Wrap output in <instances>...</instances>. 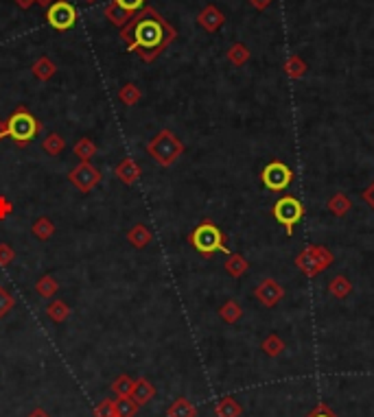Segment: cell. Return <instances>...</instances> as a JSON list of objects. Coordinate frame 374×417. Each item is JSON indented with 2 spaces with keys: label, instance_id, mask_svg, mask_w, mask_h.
<instances>
[{
  "label": "cell",
  "instance_id": "obj_17",
  "mask_svg": "<svg viewBox=\"0 0 374 417\" xmlns=\"http://www.w3.org/2000/svg\"><path fill=\"white\" fill-rule=\"evenodd\" d=\"M215 415L217 417H241L243 407L234 396H225L215 405Z\"/></svg>",
  "mask_w": 374,
  "mask_h": 417
},
{
  "label": "cell",
  "instance_id": "obj_40",
  "mask_svg": "<svg viewBox=\"0 0 374 417\" xmlns=\"http://www.w3.org/2000/svg\"><path fill=\"white\" fill-rule=\"evenodd\" d=\"M362 199L366 201L370 210H374V180L370 182V186H366L362 191Z\"/></svg>",
  "mask_w": 374,
  "mask_h": 417
},
{
  "label": "cell",
  "instance_id": "obj_43",
  "mask_svg": "<svg viewBox=\"0 0 374 417\" xmlns=\"http://www.w3.org/2000/svg\"><path fill=\"white\" fill-rule=\"evenodd\" d=\"M33 3H35V0H16V5H18L20 9H29Z\"/></svg>",
  "mask_w": 374,
  "mask_h": 417
},
{
  "label": "cell",
  "instance_id": "obj_1",
  "mask_svg": "<svg viewBox=\"0 0 374 417\" xmlns=\"http://www.w3.org/2000/svg\"><path fill=\"white\" fill-rule=\"evenodd\" d=\"M121 37L129 52H136L144 64H151L178 37V31L153 7H142L138 16L121 29Z\"/></svg>",
  "mask_w": 374,
  "mask_h": 417
},
{
  "label": "cell",
  "instance_id": "obj_42",
  "mask_svg": "<svg viewBox=\"0 0 374 417\" xmlns=\"http://www.w3.org/2000/svg\"><path fill=\"white\" fill-rule=\"evenodd\" d=\"M26 417H50V415H48L42 407H37V409H33V411H31L29 415H26Z\"/></svg>",
  "mask_w": 374,
  "mask_h": 417
},
{
  "label": "cell",
  "instance_id": "obj_25",
  "mask_svg": "<svg viewBox=\"0 0 374 417\" xmlns=\"http://www.w3.org/2000/svg\"><path fill=\"white\" fill-rule=\"evenodd\" d=\"M250 57H252V52H250V48L243 42H234L228 48V61L232 66H236V68H243V66L250 61Z\"/></svg>",
  "mask_w": 374,
  "mask_h": 417
},
{
  "label": "cell",
  "instance_id": "obj_32",
  "mask_svg": "<svg viewBox=\"0 0 374 417\" xmlns=\"http://www.w3.org/2000/svg\"><path fill=\"white\" fill-rule=\"evenodd\" d=\"M140 99H142V92H140V88L136 84H125L121 90H118V101H121L123 105H127V107L140 103Z\"/></svg>",
  "mask_w": 374,
  "mask_h": 417
},
{
  "label": "cell",
  "instance_id": "obj_31",
  "mask_svg": "<svg viewBox=\"0 0 374 417\" xmlns=\"http://www.w3.org/2000/svg\"><path fill=\"white\" fill-rule=\"evenodd\" d=\"M31 232L37 240H48L53 234H55V223L46 217H39L33 225H31Z\"/></svg>",
  "mask_w": 374,
  "mask_h": 417
},
{
  "label": "cell",
  "instance_id": "obj_21",
  "mask_svg": "<svg viewBox=\"0 0 374 417\" xmlns=\"http://www.w3.org/2000/svg\"><path fill=\"white\" fill-rule=\"evenodd\" d=\"M261 349H263V352L270 356V358H278V356L287 349V343L283 341V336H280V334L272 332V334H267L265 339H263Z\"/></svg>",
  "mask_w": 374,
  "mask_h": 417
},
{
  "label": "cell",
  "instance_id": "obj_7",
  "mask_svg": "<svg viewBox=\"0 0 374 417\" xmlns=\"http://www.w3.org/2000/svg\"><path fill=\"white\" fill-rule=\"evenodd\" d=\"M261 182L267 191L283 193L293 184V171L289 168V164L280 162V159H272V162L261 171Z\"/></svg>",
  "mask_w": 374,
  "mask_h": 417
},
{
  "label": "cell",
  "instance_id": "obj_18",
  "mask_svg": "<svg viewBox=\"0 0 374 417\" xmlns=\"http://www.w3.org/2000/svg\"><path fill=\"white\" fill-rule=\"evenodd\" d=\"M153 396H156V387L147 378H138L136 385H133V394H131L133 402H136L138 407H144L153 400Z\"/></svg>",
  "mask_w": 374,
  "mask_h": 417
},
{
  "label": "cell",
  "instance_id": "obj_3",
  "mask_svg": "<svg viewBox=\"0 0 374 417\" xmlns=\"http://www.w3.org/2000/svg\"><path fill=\"white\" fill-rule=\"evenodd\" d=\"M147 153L158 166H173L184 155V142L171 129L158 131L156 136L147 142Z\"/></svg>",
  "mask_w": 374,
  "mask_h": 417
},
{
  "label": "cell",
  "instance_id": "obj_16",
  "mask_svg": "<svg viewBox=\"0 0 374 417\" xmlns=\"http://www.w3.org/2000/svg\"><path fill=\"white\" fill-rule=\"evenodd\" d=\"M326 291H328V295L330 298H335V300H346V298H350V293H353V282L346 278V275H335L330 282H328V287H326Z\"/></svg>",
  "mask_w": 374,
  "mask_h": 417
},
{
  "label": "cell",
  "instance_id": "obj_41",
  "mask_svg": "<svg viewBox=\"0 0 374 417\" xmlns=\"http://www.w3.org/2000/svg\"><path fill=\"white\" fill-rule=\"evenodd\" d=\"M247 3H250L254 9H256V11H265L267 7L274 3V0H247Z\"/></svg>",
  "mask_w": 374,
  "mask_h": 417
},
{
  "label": "cell",
  "instance_id": "obj_24",
  "mask_svg": "<svg viewBox=\"0 0 374 417\" xmlns=\"http://www.w3.org/2000/svg\"><path fill=\"white\" fill-rule=\"evenodd\" d=\"M219 317L225 321V324H236V321H241V317H243V308H241V304H239L236 300H228V302H223L221 304V308H219Z\"/></svg>",
  "mask_w": 374,
  "mask_h": 417
},
{
  "label": "cell",
  "instance_id": "obj_8",
  "mask_svg": "<svg viewBox=\"0 0 374 417\" xmlns=\"http://www.w3.org/2000/svg\"><path fill=\"white\" fill-rule=\"evenodd\" d=\"M46 22L55 31H71L73 26L77 24L75 5L66 3V0H55V3L46 9Z\"/></svg>",
  "mask_w": 374,
  "mask_h": 417
},
{
  "label": "cell",
  "instance_id": "obj_33",
  "mask_svg": "<svg viewBox=\"0 0 374 417\" xmlns=\"http://www.w3.org/2000/svg\"><path fill=\"white\" fill-rule=\"evenodd\" d=\"M138 411V405L133 402V398H118L116 400V415L118 417H133Z\"/></svg>",
  "mask_w": 374,
  "mask_h": 417
},
{
  "label": "cell",
  "instance_id": "obj_10",
  "mask_svg": "<svg viewBox=\"0 0 374 417\" xmlns=\"http://www.w3.org/2000/svg\"><path fill=\"white\" fill-rule=\"evenodd\" d=\"M254 298H256L265 308H276L285 298V289L278 280L265 278L259 282V287L254 289Z\"/></svg>",
  "mask_w": 374,
  "mask_h": 417
},
{
  "label": "cell",
  "instance_id": "obj_26",
  "mask_svg": "<svg viewBox=\"0 0 374 417\" xmlns=\"http://www.w3.org/2000/svg\"><path fill=\"white\" fill-rule=\"evenodd\" d=\"M35 291H37V295L39 298H44V300H53L57 295V291H59V282L53 278V275H42L37 280V284H35Z\"/></svg>",
  "mask_w": 374,
  "mask_h": 417
},
{
  "label": "cell",
  "instance_id": "obj_47",
  "mask_svg": "<svg viewBox=\"0 0 374 417\" xmlns=\"http://www.w3.org/2000/svg\"><path fill=\"white\" fill-rule=\"evenodd\" d=\"M116 417H118V415H116Z\"/></svg>",
  "mask_w": 374,
  "mask_h": 417
},
{
  "label": "cell",
  "instance_id": "obj_19",
  "mask_svg": "<svg viewBox=\"0 0 374 417\" xmlns=\"http://www.w3.org/2000/svg\"><path fill=\"white\" fill-rule=\"evenodd\" d=\"M31 72H33V77L35 79H39V81H48V79H53L55 77V72H57V66H55V61H53L50 57H37L35 61H33V66H31Z\"/></svg>",
  "mask_w": 374,
  "mask_h": 417
},
{
  "label": "cell",
  "instance_id": "obj_20",
  "mask_svg": "<svg viewBox=\"0 0 374 417\" xmlns=\"http://www.w3.org/2000/svg\"><path fill=\"white\" fill-rule=\"evenodd\" d=\"M283 70H285V75L291 79V81H298V79H302L306 75V70H309V64H306L300 55L293 52V55H289V59L285 61Z\"/></svg>",
  "mask_w": 374,
  "mask_h": 417
},
{
  "label": "cell",
  "instance_id": "obj_36",
  "mask_svg": "<svg viewBox=\"0 0 374 417\" xmlns=\"http://www.w3.org/2000/svg\"><path fill=\"white\" fill-rule=\"evenodd\" d=\"M304 417H339V415L333 411V409L326 405V402H317V405H315L309 413H306Z\"/></svg>",
  "mask_w": 374,
  "mask_h": 417
},
{
  "label": "cell",
  "instance_id": "obj_12",
  "mask_svg": "<svg viewBox=\"0 0 374 417\" xmlns=\"http://www.w3.org/2000/svg\"><path fill=\"white\" fill-rule=\"evenodd\" d=\"M140 166L133 157H125L123 162H118L116 168H114V175L118 182H123L125 186H133L138 180H140Z\"/></svg>",
  "mask_w": 374,
  "mask_h": 417
},
{
  "label": "cell",
  "instance_id": "obj_5",
  "mask_svg": "<svg viewBox=\"0 0 374 417\" xmlns=\"http://www.w3.org/2000/svg\"><path fill=\"white\" fill-rule=\"evenodd\" d=\"M296 266L300 273L306 278H317L324 273L326 269L335 264V253H333L326 245H306L298 255H296Z\"/></svg>",
  "mask_w": 374,
  "mask_h": 417
},
{
  "label": "cell",
  "instance_id": "obj_22",
  "mask_svg": "<svg viewBox=\"0 0 374 417\" xmlns=\"http://www.w3.org/2000/svg\"><path fill=\"white\" fill-rule=\"evenodd\" d=\"M167 417H197V409L189 398H176L167 409Z\"/></svg>",
  "mask_w": 374,
  "mask_h": 417
},
{
  "label": "cell",
  "instance_id": "obj_39",
  "mask_svg": "<svg viewBox=\"0 0 374 417\" xmlns=\"http://www.w3.org/2000/svg\"><path fill=\"white\" fill-rule=\"evenodd\" d=\"M11 212H13V204H11V201H9L7 197L0 195V221L9 219V217H11Z\"/></svg>",
  "mask_w": 374,
  "mask_h": 417
},
{
  "label": "cell",
  "instance_id": "obj_2",
  "mask_svg": "<svg viewBox=\"0 0 374 417\" xmlns=\"http://www.w3.org/2000/svg\"><path fill=\"white\" fill-rule=\"evenodd\" d=\"M189 245L199 253L204 255L206 260H210L212 255L217 251L228 255V238L221 232V227L210 221V219H204L202 223H197V227H193V232L189 234Z\"/></svg>",
  "mask_w": 374,
  "mask_h": 417
},
{
  "label": "cell",
  "instance_id": "obj_11",
  "mask_svg": "<svg viewBox=\"0 0 374 417\" xmlns=\"http://www.w3.org/2000/svg\"><path fill=\"white\" fill-rule=\"evenodd\" d=\"M197 24L202 26L204 31L208 33H217L221 26L225 24V16L223 11L215 5H206L202 11L197 13Z\"/></svg>",
  "mask_w": 374,
  "mask_h": 417
},
{
  "label": "cell",
  "instance_id": "obj_4",
  "mask_svg": "<svg viewBox=\"0 0 374 417\" xmlns=\"http://www.w3.org/2000/svg\"><path fill=\"white\" fill-rule=\"evenodd\" d=\"M5 131H7V138L16 142V146H26L39 136L42 123H39L24 105H20L18 110L5 120Z\"/></svg>",
  "mask_w": 374,
  "mask_h": 417
},
{
  "label": "cell",
  "instance_id": "obj_6",
  "mask_svg": "<svg viewBox=\"0 0 374 417\" xmlns=\"http://www.w3.org/2000/svg\"><path fill=\"white\" fill-rule=\"evenodd\" d=\"M274 219L285 227L287 236H293V227L304 219V204L296 195H283L274 204Z\"/></svg>",
  "mask_w": 374,
  "mask_h": 417
},
{
  "label": "cell",
  "instance_id": "obj_45",
  "mask_svg": "<svg viewBox=\"0 0 374 417\" xmlns=\"http://www.w3.org/2000/svg\"><path fill=\"white\" fill-rule=\"evenodd\" d=\"M7 138V131H5V120H0V140Z\"/></svg>",
  "mask_w": 374,
  "mask_h": 417
},
{
  "label": "cell",
  "instance_id": "obj_34",
  "mask_svg": "<svg viewBox=\"0 0 374 417\" xmlns=\"http://www.w3.org/2000/svg\"><path fill=\"white\" fill-rule=\"evenodd\" d=\"M13 306H16V298L5 287H0V319L7 317Z\"/></svg>",
  "mask_w": 374,
  "mask_h": 417
},
{
  "label": "cell",
  "instance_id": "obj_29",
  "mask_svg": "<svg viewBox=\"0 0 374 417\" xmlns=\"http://www.w3.org/2000/svg\"><path fill=\"white\" fill-rule=\"evenodd\" d=\"M73 151H75V155H77L79 159H82V162H90V159L99 153V146L95 144V140L82 138V140H77V144H75Z\"/></svg>",
  "mask_w": 374,
  "mask_h": 417
},
{
  "label": "cell",
  "instance_id": "obj_13",
  "mask_svg": "<svg viewBox=\"0 0 374 417\" xmlns=\"http://www.w3.org/2000/svg\"><path fill=\"white\" fill-rule=\"evenodd\" d=\"M225 273L234 280H241L247 271H250V262L243 253H236V251H230L228 258H225Z\"/></svg>",
  "mask_w": 374,
  "mask_h": 417
},
{
  "label": "cell",
  "instance_id": "obj_38",
  "mask_svg": "<svg viewBox=\"0 0 374 417\" xmlns=\"http://www.w3.org/2000/svg\"><path fill=\"white\" fill-rule=\"evenodd\" d=\"M114 3H116L118 7H123V9L131 11V13H136V11H140V9L144 7V0H114Z\"/></svg>",
  "mask_w": 374,
  "mask_h": 417
},
{
  "label": "cell",
  "instance_id": "obj_30",
  "mask_svg": "<svg viewBox=\"0 0 374 417\" xmlns=\"http://www.w3.org/2000/svg\"><path fill=\"white\" fill-rule=\"evenodd\" d=\"M133 385H136V380H133L131 376L121 374V376H118V378L112 382V391L116 394V398H131Z\"/></svg>",
  "mask_w": 374,
  "mask_h": 417
},
{
  "label": "cell",
  "instance_id": "obj_37",
  "mask_svg": "<svg viewBox=\"0 0 374 417\" xmlns=\"http://www.w3.org/2000/svg\"><path fill=\"white\" fill-rule=\"evenodd\" d=\"M13 258H16V251L11 249V245L0 243V266H9Z\"/></svg>",
  "mask_w": 374,
  "mask_h": 417
},
{
  "label": "cell",
  "instance_id": "obj_27",
  "mask_svg": "<svg viewBox=\"0 0 374 417\" xmlns=\"http://www.w3.org/2000/svg\"><path fill=\"white\" fill-rule=\"evenodd\" d=\"M46 315H48V319L53 321V324H62V321L68 319L71 308H68V304L62 302V300H53V302L46 306Z\"/></svg>",
  "mask_w": 374,
  "mask_h": 417
},
{
  "label": "cell",
  "instance_id": "obj_14",
  "mask_svg": "<svg viewBox=\"0 0 374 417\" xmlns=\"http://www.w3.org/2000/svg\"><path fill=\"white\" fill-rule=\"evenodd\" d=\"M326 208H328V212L333 214V217L344 219L346 214H348V212L353 210V201H350V197L346 195V193H335V195H330V197H328Z\"/></svg>",
  "mask_w": 374,
  "mask_h": 417
},
{
  "label": "cell",
  "instance_id": "obj_44",
  "mask_svg": "<svg viewBox=\"0 0 374 417\" xmlns=\"http://www.w3.org/2000/svg\"><path fill=\"white\" fill-rule=\"evenodd\" d=\"M35 3H37V5H42V7H46V9H48V7H50L53 3H55V0H35Z\"/></svg>",
  "mask_w": 374,
  "mask_h": 417
},
{
  "label": "cell",
  "instance_id": "obj_28",
  "mask_svg": "<svg viewBox=\"0 0 374 417\" xmlns=\"http://www.w3.org/2000/svg\"><path fill=\"white\" fill-rule=\"evenodd\" d=\"M66 149V140L59 136V133H48V136L42 140V151L50 157H57L62 155Z\"/></svg>",
  "mask_w": 374,
  "mask_h": 417
},
{
  "label": "cell",
  "instance_id": "obj_46",
  "mask_svg": "<svg viewBox=\"0 0 374 417\" xmlns=\"http://www.w3.org/2000/svg\"><path fill=\"white\" fill-rule=\"evenodd\" d=\"M84 3H86V5H95V3H97V0H84Z\"/></svg>",
  "mask_w": 374,
  "mask_h": 417
},
{
  "label": "cell",
  "instance_id": "obj_9",
  "mask_svg": "<svg viewBox=\"0 0 374 417\" xmlns=\"http://www.w3.org/2000/svg\"><path fill=\"white\" fill-rule=\"evenodd\" d=\"M68 182L77 188L79 193H92L101 182V171L97 166H92L90 162H79L71 173Z\"/></svg>",
  "mask_w": 374,
  "mask_h": 417
},
{
  "label": "cell",
  "instance_id": "obj_15",
  "mask_svg": "<svg viewBox=\"0 0 374 417\" xmlns=\"http://www.w3.org/2000/svg\"><path fill=\"white\" fill-rule=\"evenodd\" d=\"M127 240H129V245H131V247L144 249V247L153 240V234H151V230H149V227H147V225L136 223V225H133L131 230L127 232Z\"/></svg>",
  "mask_w": 374,
  "mask_h": 417
},
{
  "label": "cell",
  "instance_id": "obj_23",
  "mask_svg": "<svg viewBox=\"0 0 374 417\" xmlns=\"http://www.w3.org/2000/svg\"><path fill=\"white\" fill-rule=\"evenodd\" d=\"M105 18H108L112 24H116V26H127L129 22H131V18H133V13L131 11H127V9H123V7H118L114 0L112 3L105 7Z\"/></svg>",
  "mask_w": 374,
  "mask_h": 417
},
{
  "label": "cell",
  "instance_id": "obj_35",
  "mask_svg": "<svg viewBox=\"0 0 374 417\" xmlns=\"http://www.w3.org/2000/svg\"><path fill=\"white\" fill-rule=\"evenodd\" d=\"M95 417H116V400H101L95 407Z\"/></svg>",
  "mask_w": 374,
  "mask_h": 417
}]
</instances>
